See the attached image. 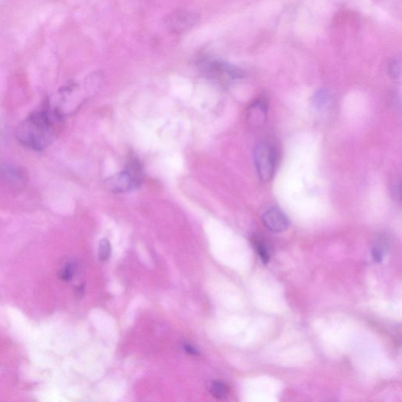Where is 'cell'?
<instances>
[{
	"instance_id": "cell-5",
	"label": "cell",
	"mask_w": 402,
	"mask_h": 402,
	"mask_svg": "<svg viewBox=\"0 0 402 402\" xmlns=\"http://www.w3.org/2000/svg\"><path fill=\"white\" fill-rule=\"evenodd\" d=\"M262 223L269 231L274 233L283 232L289 228L290 221L285 214L278 208H271L262 215Z\"/></svg>"
},
{
	"instance_id": "cell-11",
	"label": "cell",
	"mask_w": 402,
	"mask_h": 402,
	"mask_svg": "<svg viewBox=\"0 0 402 402\" xmlns=\"http://www.w3.org/2000/svg\"><path fill=\"white\" fill-rule=\"evenodd\" d=\"M253 244L256 253L259 255L262 262L263 264H267L269 259H271V253H269L267 245L259 238L253 240Z\"/></svg>"
},
{
	"instance_id": "cell-7",
	"label": "cell",
	"mask_w": 402,
	"mask_h": 402,
	"mask_svg": "<svg viewBox=\"0 0 402 402\" xmlns=\"http://www.w3.org/2000/svg\"><path fill=\"white\" fill-rule=\"evenodd\" d=\"M267 106L265 100H257L251 105L249 112V122L251 127L260 128L266 122Z\"/></svg>"
},
{
	"instance_id": "cell-2",
	"label": "cell",
	"mask_w": 402,
	"mask_h": 402,
	"mask_svg": "<svg viewBox=\"0 0 402 402\" xmlns=\"http://www.w3.org/2000/svg\"><path fill=\"white\" fill-rule=\"evenodd\" d=\"M200 70L208 80L221 85L230 83L242 77V72L229 63L218 60H205L200 62Z\"/></svg>"
},
{
	"instance_id": "cell-6",
	"label": "cell",
	"mask_w": 402,
	"mask_h": 402,
	"mask_svg": "<svg viewBox=\"0 0 402 402\" xmlns=\"http://www.w3.org/2000/svg\"><path fill=\"white\" fill-rule=\"evenodd\" d=\"M106 185L111 191L117 194L127 193L140 187L127 170L110 177L107 180Z\"/></svg>"
},
{
	"instance_id": "cell-13",
	"label": "cell",
	"mask_w": 402,
	"mask_h": 402,
	"mask_svg": "<svg viewBox=\"0 0 402 402\" xmlns=\"http://www.w3.org/2000/svg\"><path fill=\"white\" fill-rule=\"evenodd\" d=\"M76 266L74 262H69L66 265L61 274H60V278H61L64 280H70L72 278H74V276L76 273Z\"/></svg>"
},
{
	"instance_id": "cell-8",
	"label": "cell",
	"mask_w": 402,
	"mask_h": 402,
	"mask_svg": "<svg viewBox=\"0 0 402 402\" xmlns=\"http://www.w3.org/2000/svg\"><path fill=\"white\" fill-rule=\"evenodd\" d=\"M209 392L215 399H225L230 394V387L221 380H213L209 383Z\"/></svg>"
},
{
	"instance_id": "cell-10",
	"label": "cell",
	"mask_w": 402,
	"mask_h": 402,
	"mask_svg": "<svg viewBox=\"0 0 402 402\" xmlns=\"http://www.w3.org/2000/svg\"><path fill=\"white\" fill-rule=\"evenodd\" d=\"M331 100V96L326 89H320L317 91L313 99V104L317 110L326 109Z\"/></svg>"
},
{
	"instance_id": "cell-1",
	"label": "cell",
	"mask_w": 402,
	"mask_h": 402,
	"mask_svg": "<svg viewBox=\"0 0 402 402\" xmlns=\"http://www.w3.org/2000/svg\"><path fill=\"white\" fill-rule=\"evenodd\" d=\"M64 117V114L50 101H46L40 110L33 112L19 125L17 140L24 146L41 151L56 140Z\"/></svg>"
},
{
	"instance_id": "cell-12",
	"label": "cell",
	"mask_w": 402,
	"mask_h": 402,
	"mask_svg": "<svg viewBox=\"0 0 402 402\" xmlns=\"http://www.w3.org/2000/svg\"><path fill=\"white\" fill-rule=\"evenodd\" d=\"M111 253V245L106 239H103L99 243V259L100 261H106L109 259Z\"/></svg>"
},
{
	"instance_id": "cell-14",
	"label": "cell",
	"mask_w": 402,
	"mask_h": 402,
	"mask_svg": "<svg viewBox=\"0 0 402 402\" xmlns=\"http://www.w3.org/2000/svg\"><path fill=\"white\" fill-rule=\"evenodd\" d=\"M183 347L185 353H189L190 355L192 356L199 355V351H198L193 345L189 344H184Z\"/></svg>"
},
{
	"instance_id": "cell-3",
	"label": "cell",
	"mask_w": 402,
	"mask_h": 402,
	"mask_svg": "<svg viewBox=\"0 0 402 402\" xmlns=\"http://www.w3.org/2000/svg\"><path fill=\"white\" fill-rule=\"evenodd\" d=\"M254 160L258 175L262 182L273 178L275 170L274 150L269 143L257 144L254 151Z\"/></svg>"
},
{
	"instance_id": "cell-4",
	"label": "cell",
	"mask_w": 402,
	"mask_h": 402,
	"mask_svg": "<svg viewBox=\"0 0 402 402\" xmlns=\"http://www.w3.org/2000/svg\"><path fill=\"white\" fill-rule=\"evenodd\" d=\"M199 16L194 12L178 10L167 16L165 26L173 33H183L194 26Z\"/></svg>"
},
{
	"instance_id": "cell-9",
	"label": "cell",
	"mask_w": 402,
	"mask_h": 402,
	"mask_svg": "<svg viewBox=\"0 0 402 402\" xmlns=\"http://www.w3.org/2000/svg\"><path fill=\"white\" fill-rule=\"evenodd\" d=\"M388 251V244L385 238H377L371 247V255L376 262H381Z\"/></svg>"
}]
</instances>
